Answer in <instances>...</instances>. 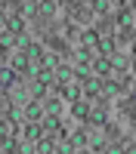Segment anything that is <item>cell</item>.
Wrapping results in <instances>:
<instances>
[{"label": "cell", "instance_id": "d6986e66", "mask_svg": "<svg viewBox=\"0 0 136 154\" xmlns=\"http://www.w3.org/2000/svg\"><path fill=\"white\" fill-rule=\"evenodd\" d=\"M12 65H16V71H25V68H28V56H16Z\"/></svg>", "mask_w": 136, "mask_h": 154}, {"label": "cell", "instance_id": "e0dca14e", "mask_svg": "<svg viewBox=\"0 0 136 154\" xmlns=\"http://www.w3.org/2000/svg\"><path fill=\"white\" fill-rule=\"evenodd\" d=\"M56 126H59V117L56 114H46L43 117V130H56Z\"/></svg>", "mask_w": 136, "mask_h": 154}, {"label": "cell", "instance_id": "ac0fdd59", "mask_svg": "<svg viewBox=\"0 0 136 154\" xmlns=\"http://www.w3.org/2000/svg\"><path fill=\"white\" fill-rule=\"evenodd\" d=\"M25 56H28V59H43V49L37 46V43H31V46H28V53H25Z\"/></svg>", "mask_w": 136, "mask_h": 154}, {"label": "cell", "instance_id": "44dd1931", "mask_svg": "<svg viewBox=\"0 0 136 154\" xmlns=\"http://www.w3.org/2000/svg\"><path fill=\"white\" fill-rule=\"evenodd\" d=\"M93 6H96L99 12H108V9H111V6H115V3H108V0H96V3H93Z\"/></svg>", "mask_w": 136, "mask_h": 154}, {"label": "cell", "instance_id": "30bf717a", "mask_svg": "<svg viewBox=\"0 0 136 154\" xmlns=\"http://www.w3.org/2000/svg\"><path fill=\"white\" fill-rule=\"evenodd\" d=\"M12 80H16V71H9V68H0V86H9Z\"/></svg>", "mask_w": 136, "mask_h": 154}, {"label": "cell", "instance_id": "7a4b0ae2", "mask_svg": "<svg viewBox=\"0 0 136 154\" xmlns=\"http://www.w3.org/2000/svg\"><path fill=\"white\" fill-rule=\"evenodd\" d=\"M0 142H3V145H12V123H9V120H0Z\"/></svg>", "mask_w": 136, "mask_h": 154}, {"label": "cell", "instance_id": "9c48e42d", "mask_svg": "<svg viewBox=\"0 0 136 154\" xmlns=\"http://www.w3.org/2000/svg\"><path fill=\"white\" fill-rule=\"evenodd\" d=\"M71 114H74V117H90V108H87L84 102H74V105H71Z\"/></svg>", "mask_w": 136, "mask_h": 154}, {"label": "cell", "instance_id": "5b68a950", "mask_svg": "<svg viewBox=\"0 0 136 154\" xmlns=\"http://www.w3.org/2000/svg\"><path fill=\"white\" fill-rule=\"evenodd\" d=\"M40 130H43V126H37V123L25 126V139H28V142H37V139H40Z\"/></svg>", "mask_w": 136, "mask_h": 154}, {"label": "cell", "instance_id": "484cf974", "mask_svg": "<svg viewBox=\"0 0 136 154\" xmlns=\"http://www.w3.org/2000/svg\"><path fill=\"white\" fill-rule=\"evenodd\" d=\"M53 9H56V3H43V6H40L43 16H53Z\"/></svg>", "mask_w": 136, "mask_h": 154}, {"label": "cell", "instance_id": "9a60e30c", "mask_svg": "<svg viewBox=\"0 0 136 154\" xmlns=\"http://www.w3.org/2000/svg\"><path fill=\"white\" fill-rule=\"evenodd\" d=\"M87 145V133H71V148H84Z\"/></svg>", "mask_w": 136, "mask_h": 154}, {"label": "cell", "instance_id": "277c9868", "mask_svg": "<svg viewBox=\"0 0 136 154\" xmlns=\"http://www.w3.org/2000/svg\"><path fill=\"white\" fill-rule=\"evenodd\" d=\"M56 148H53V142H49V139H37L34 142V154H53Z\"/></svg>", "mask_w": 136, "mask_h": 154}, {"label": "cell", "instance_id": "2e32d148", "mask_svg": "<svg viewBox=\"0 0 136 154\" xmlns=\"http://www.w3.org/2000/svg\"><path fill=\"white\" fill-rule=\"evenodd\" d=\"M0 46H3V49H9V46H16V37H12L9 31H6V34H0Z\"/></svg>", "mask_w": 136, "mask_h": 154}, {"label": "cell", "instance_id": "d4e9b609", "mask_svg": "<svg viewBox=\"0 0 136 154\" xmlns=\"http://www.w3.org/2000/svg\"><path fill=\"white\" fill-rule=\"evenodd\" d=\"M6 31H9V22H6L3 12H0V34H6Z\"/></svg>", "mask_w": 136, "mask_h": 154}, {"label": "cell", "instance_id": "83f0119b", "mask_svg": "<svg viewBox=\"0 0 136 154\" xmlns=\"http://www.w3.org/2000/svg\"><path fill=\"white\" fill-rule=\"evenodd\" d=\"M130 6H133V9H136V0H133V3H130Z\"/></svg>", "mask_w": 136, "mask_h": 154}, {"label": "cell", "instance_id": "5bb4252c", "mask_svg": "<svg viewBox=\"0 0 136 154\" xmlns=\"http://www.w3.org/2000/svg\"><path fill=\"white\" fill-rule=\"evenodd\" d=\"M90 120H93L96 126H102V123H105V111H102V108H93V111H90Z\"/></svg>", "mask_w": 136, "mask_h": 154}, {"label": "cell", "instance_id": "4fadbf2b", "mask_svg": "<svg viewBox=\"0 0 136 154\" xmlns=\"http://www.w3.org/2000/svg\"><path fill=\"white\" fill-rule=\"evenodd\" d=\"M22 28H25L22 19H12V22H9V34H12V37H22Z\"/></svg>", "mask_w": 136, "mask_h": 154}, {"label": "cell", "instance_id": "7c38bea8", "mask_svg": "<svg viewBox=\"0 0 136 154\" xmlns=\"http://www.w3.org/2000/svg\"><path fill=\"white\" fill-rule=\"evenodd\" d=\"M90 49H77V53H74V62H77V65H90Z\"/></svg>", "mask_w": 136, "mask_h": 154}, {"label": "cell", "instance_id": "4316f807", "mask_svg": "<svg viewBox=\"0 0 136 154\" xmlns=\"http://www.w3.org/2000/svg\"><path fill=\"white\" fill-rule=\"evenodd\" d=\"M127 154H136V145H130V148H127Z\"/></svg>", "mask_w": 136, "mask_h": 154}, {"label": "cell", "instance_id": "ba28073f", "mask_svg": "<svg viewBox=\"0 0 136 154\" xmlns=\"http://www.w3.org/2000/svg\"><path fill=\"white\" fill-rule=\"evenodd\" d=\"M93 71H96V74H108V71H111V62H108V59H96V62H93Z\"/></svg>", "mask_w": 136, "mask_h": 154}, {"label": "cell", "instance_id": "f546056e", "mask_svg": "<svg viewBox=\"0 0 136 154\" xmlns=\"http://www.w3.org/2000/svg\"><path fill=\"white\" fill-rule=\"evenodd\" d=\"M133 53H136V43H133Z\"/></svg>", "mask_w": 136, "mask_h": 154}, {"label": "cell", "instance_id": "f1b7e54d", "mask_svg": "<svg viewBox=\"0 0 136 154\" xmlns=\"http://www.w3.org/2000/svg\"><path fill=\"white\" fill-rule=\"evenodd\" d=\"M133 71H136V62H133Z\"/></svg>", "mask_w": 136, "mask_h": 154}, {"label": "cell", "instance_id": "ffe728a7", "mask_svg": "<svg viewBox=\"0 0 136 154\" xmlns=\"http://www.w3.org/2000/svg\"><path fill=\"white\" fill-rule=\"evenodd\" d=\"M99 49H102L105 56H115V43H111V40H102V43H99Z\"/></svg>", "mask_w": 136, "mask_h": 154}, {"label": "cell", "instance_id": "603a6c76", "mask_svg": "<svg viewBox=\"0 0 136 154\" xmlns=\"http://www.w3.org/2000/svg\"><path fill=\"white\" fill-rule=\"evenodd\" d=\"M111 65H115V68H127V59H124V56H111Z\"/></svg>", "mask_w": 136, "mask_h": 154}, {"label": "cell", "instance_id": "7402d4cb", "mask_svg": "<svg viewBox=\"0 0 136 154\" xmlns=\"http://www.w3.org/2000/svg\"><path fill=\"white\" fill-rule=\"evenodd\" d=\"M118 25H121V28H127V25H130V12H127V9L118 16Z\"/></svg>", "mask_w": 136, "mask_h": 154}, {"label": "cell", "instance_id": "3957f363", "mask_svg": "<svg viewBox=\"0 0 136 154\" xmlns=\"http://www.w3.org/2000/svg\"><path fill=\"white\" fill-rule=\"evenodd\" d=\"M62 96H65L68 102H77V96H81V86H77V83H65V86H62Z\"/></svg>", "mask_w": 136, "mask_h": 154}, {"label": "cell", "instance_id": "6da1fadb", "mask_svg": "<svg viewBox=\"0 0 136 154\" xmlns=\"http://www.w3.org/2000/svg\"><path fill=\"white\" fill-rule=\"evenodd\" d=\"M25 117L40 120V117H43V105H40V102H28V105H25Z\"/></svg>", "mask_w": 136, "mask_h": 154}, {"label": "cell", "instance_id": "4dcf8cb0", "mask_svg": "<svg viewBox=\"0 0 136 154\" xmlns=\"http://www.w3.org/2000/svg\"><path fill=\"white\" fill-rule=\"evenodd\" d=\"M81 154H87V151H81Z\"/></svg>", "mask_w": 136, "mask_h": 154}, {"label": "cell", "instance_id": "8992f818", "mask_svg": "<svg viewBox=\"0 0 136 154\" xmlns=\"http://www.w3.org/2000/svg\"><path fill=\"white\" fill-rule=\"evenodd\" d=\"M84 93L87 96H99V93H102V83H99V80H87L84 83Z\"/></svg>", "mask_w": 136, "mask_h": 154}, {"label": "cell", "instance_id": "52a82bcc", "mask_svg": "<svg viewBox=\"0 0 136 154\" xmlns=\"http://www.w3.org/2000/svg\"><path fill=\"white\" fill-rule=\"evenodd\" d=\"M87 145H90L93 151H99V148H105V139L99 136V133H93V136H87Z\"/></svg>", "mask_w": 136, "mask_h": 154}, {"label": "cell", "instance_id": "8fae6325", "mask_svg": "<svg viewBox=\"0 0 136 154\" xmlns=\"http://www.w3.org/2000/svg\"><path fill=\"white\" fill-rule=\"evenodd\" d=\"M90 46H99V34L96 31H87L84 34V49H90Z\"/></svg>", "mask_w": 136, "mask_h": 154}, {"label": "cell", "instance_id": "cb8c5ba5", "mask_svg": "<svg viewBox=\"0 0 136 154\" xmlns=\"http://www.w3.org/2000/svg\"><path fill=\"white\" fill-rule=\"evenodd\" d=\"M16 46H19V49H25V53H28V46H31V43H28V37H16Z\"/></svg>", "mask_w": 136, "mask_h": 154}]
</instances>
